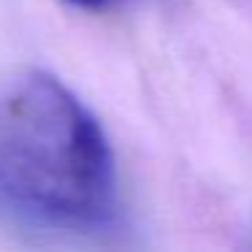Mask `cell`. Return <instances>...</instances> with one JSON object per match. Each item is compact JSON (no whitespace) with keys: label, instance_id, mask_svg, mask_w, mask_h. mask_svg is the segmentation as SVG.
I'll return each mask as SVG.
<instances>
[{"label":"cell","instance_id":"cell-1","mask_svg":"<svg viewBox=\"0 0 252 252\" xmlns=\"http://www.w3.org/2000/svg\"><path fill=\"white\" fill-rule=\"evenodd\" d=\"M120 209L117 165L95 114L52 73L0 84V212L68 233H100Z\"/></svg>","mask_w":252,"mask_h":252},{"label":"cell","instance_id":"cell-2","mask_svg":"<svg viewBox=\"0 0 252 252\" xmlns=\"http://www.w3.org/2000/svg\"><path fill=\"white\" fill-rule=\"evenodd\" d=\"M65 3H71L73 8H82V11H109V8H114L120 0H65Z\"/></svg>","mask_w":252,"mask_h":252}]
</instances>
